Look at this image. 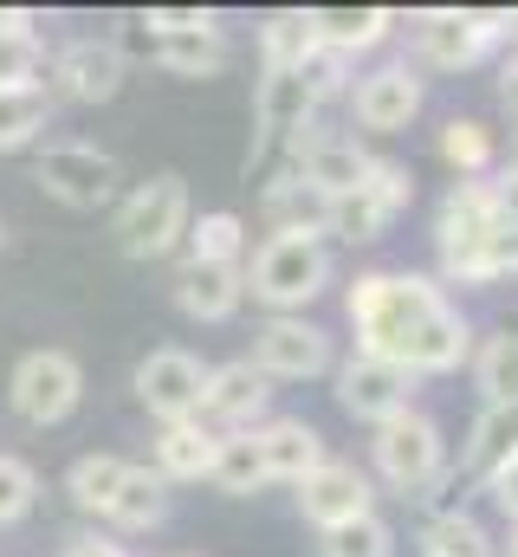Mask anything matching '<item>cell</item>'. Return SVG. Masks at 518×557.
<instances>
[{"label":"cell","mask_w":518,"mask_h":557,"mask_svg":"<svg viewBox=\"0 0 518 557\" xmlns=\"http://www.w3.org/2000/svg\"><path fill=\"white\" fill-rule=\"evenodd\" d=\"M344 311L357 324V357H383L408 376H447L473 357V324L421 273H357Z\"/></svg>","instance_id":"6da1fadb"},{"label":"cell","mask_w":518,"mask_h":557,"mask_svg":"<svg viewBox=\"0 0 518 557\" xmlns=\"http://www.w3.org/2000/svg\"><path fill=\"white\" fill-rule=\"evenodd\" d=\"M240 273L272 318H298L331 285V247L318 234H272V240H259V253Z\"/></svg>","instance_id":"7a4b0ae2"},{"label":"cell","mask_w":518,"mask_h":557,"mask_svg":"<svg viewBox=\"0 0 518 557\" xmlns=\"http://www.w3.org/2000/svg\"><path fill=\"white\" fill-rule=\"evenodd\" d=\"M188 182L182 175H149L136 182L124 201H118V247L130 260H169L182 240H188Z\"/></svg>","instance_id":"3957f363"},{"label":"cell","mask_w":518,"mask_h":557,"mask_svg":"<svg viewBox=\"0 0 518 557\" xmlns=\"http://www.w3.org/2000/svg\"><path fill=\"white\" fill-rule=\"evenodd\" d=\"M493 227H499L493 188L486 182H454V195L434 214V253H441V273L454 285H486V240H493Z\"/></svg>","instance_id":"277c9868"},{"label":"cell","mask_w":518,"mask_h":557,"mask_svg":"<svg viewBox=\"0 0 518 557\" xmlns=\"http://www.w3.org/2000/svg\"><path fill=\"white\" fill-rule=\"evenodd\" d=\"M370 460L395 493H428L441 473H447V441H441V421L421 416V409H402L377 428L370 441Z\"/></svg>","instance_id":"5b68a950"},{"label":"cell","mask_w":518,"mask_h":557,"mask_svg":"<svg viewBox=\"0 0 518 557\" xmlns=\"http://www.w3.org/2000/svg\"><path fill=\"white\" fill-rule=\"evenodd\" d=\"M33 182L65 201V208H111L118 201V182H124V162L98 143H46L39 162H33Z\"/></svg>","instance_id":"8992f818"},{"label":"cell","mask_w":518,"mask_h":557,"mask_svg":"<svg viewBox=\"0 0 518 557\" xmlns=\"http://www.w3.org/2000/svg\"><path fill=\"white\" fill-rule=\"evenodd\" d=\"M408 26H415L421 65H434V72H467L506 39V13H473V7H428Z\"/></svg>","instance_id":"52a82bcc"},{"label":"cell","mask_w":518,"mask_h":557,"mask_svg":"<svg viewBox=\"0 0 518 557\" xmlns=\"http://www.w3.org/2000/svg\"><path fill=\"white\" fill-rule=\"evenodd\" d=\"M78 396H85V370H78L72 350H26L13 363V376H7L13 416L33 421V428H59V421L78 409Z\"/></svg>","instance_id":"ba28073f"},{"label":"cell","mask_w":518,"mask_h":557,"mask_svg":"<svg viewBox=\"0 0 518 557\" xmlns=\"http://www.w3.org/2000/svg\"><path fill=\"white\" fill-rule=\"evenodd\" d=\"M408 201H415V175H408L402 162L377 156V162H370V175H363L344 201H324V234H337V240L363 247V240H377V234H383Z\"/></svg>","instance_id":"9c48e42d"},{"label":"cell","mask_w":518,"mask_h":557,"mask_svg":"<svg viewBox=\"0 0 518 557\" xmlns=\"http://www.w3.org/2000/svg\"><path fill=\"white\" fill-rule=\"evenodd\" d=\"M254 370L266 383H311V376H331L337 357H331V331H318L311 318H266L254 337Z\"/></svg>","instance_id":"30bf717a"},{"label":"cell","mask_w":518,"mask_h":557,"mask_svg":"<svg viewBox=\"0 0 518 557\" xmlns=\"http://www.w3.org/2000/svg\"><path fill=\"white\" fill-rule=\"evenodd\" d=\"M201 396H208V363L201 357L162 344V350H149L136 363V403L162 421V428L169 421H201Z\"/></svg>","instance_id":"8fae6325"},{"label":"cell","mask_w":518,"mask_h":557,"mask_svg":"<svg viewBox=\"0 0 518 557\" xmlns=\"http://www.w3.org/2000/svg\"><path fill=\"white\" fill-rule=\"evenodd\" d=\"M421 98H428V85H421V72H415L408 59H388V65L363 72V78L350 85V111H357V124L377 131V137L408 131L415 111H421Z\"/></svg>","instance_id":"7c38bea8"},{"label":"cell","mask_w":518,"mask_h":557,"mask_svg":"<svg viewBox=\"0 0 518 557\" xmlns=\"http://www.w3.org/2000/svg\"><path fill=\"white\" fill-rule=\"evenodd\" d=\"M298 512H305L318 532H337V525L377 512V486H370L363 467H350V460H324L318 473L298 480Z\"/></svg>","instance_id":"4fadbf2b"},{"label":"cell","mask_w":518,"mask_h":557,"mask_svg":"<svg viewBox=\"0 0 518 557\" xmlns=\"http://www.w3.org/2000/svg\"><path fill=\"white\" fill-rule=\"evenodd\" d=\"M124 78H130V59H124L118 39H72V46L52 52V85H59L65 98H78V104L118 98Z\"/></svg>","instance_id":"5bb4252c"},{"label":"cell","mask_w":518,"mask_h":557,"mask_svg":"<svg viewBox=\"0 0 518 557\" xmlns=\"http://www.w3.org/2000/svg\"><path fill=\"white\" fill-rule=\"evenodd\" d=\"M318 117V98L298 72H266L259 78V98H254V143H247V175L266 162L272 143H285L292 131H305Z\"/></svg>","instance_id":"9a60e30c"},{"label":"cell","mask_w":518,"mask_h":557,"mask_svg":"<svg viewBox=\"0 0 518 557\" xmlns=\"http://www.w3.org/2000/svg\"><path fill=\"white\" fill-rule=\"evenodd\" d=\"M408 389H415V376L395 370V363H383V357H350V363H337V403H344L350 421L383 428L388 416L408 409Z\"/></svg>","instance_id":"2e32d148"},{"label":"cell","mask_w":518,"mask_h":557,"mask_svg":"<svg viewBox=\"0 0 518 557\" xmlns=\"http://www.w3.org/2000/svg\"><path fill=\"white\" fill-rule=\"evenodd\" d=\"M272 403V383L254 370V357H234V363H208V396H201V416L221 421V434H240L254 428Z\"/></svg>","instance_id":"e0dca14e"},{"label":"cell","mask_w":518,"mask_h":557,"mask_svg":"<svg viewBox=\"0 0 518 557\" xmlns=\"http://www.w3.org/2000/svg\"><path fill=\"white\" fill-rule=\"evenodd\" d=\"M254 441H259V454H266V473H272V480H285V486H298L305 473H318V467L331 460V454H324V434H318L305 416L259 421Z\"/></svg>","instance_id":"ac0fdd59"},{"label":"cell","mask_w":518,"mask_h":557,"mask_svg":"<svg viewBox=\"0 0 518 557\" xmlns=\"http://www.w3.org/2000/svg\"><path fill=\"white\" fill-rule=\"evenodd\" d=\"M240 267H247V260H240ZM240 267L188 260V267L175 273V305H182L195 324H221V318H234L240 298H247V273H240Z\"/></svg>","instance_id":"d6986e66"},{"label":"cell","mask_w":518,"mask_h":557,"mask_svg":"<svg viewBox=\"0 0 518 557\" xmlns=\"http://www.w3.org/2000/svg\"><path fill=\"white\" fill-rule=\"evenodd\" d=\"M518 454V403H506V409H480V421L467 428V441H460V460L447 467L454 480H493L506 460Z\"/></svg>","instance_id":"ffe728a7"},{"label":"cell","mask_w":518,"mask_h":557,"mask_svg":"<svg viewBox=\"0 0 518 557\" xmlns=\"http://www.w3.org/2000/svg\"><path fill=\"white\" fill-rule=\"evenodd\" d=\"M311 33H318L324 52L357 59V52L383 46L395 33V7H311Z\"/></svg>","instance_id":"44dd1931"},{"label":"cell","mask_w":518,"mask_h":557,"mask_svg":"<svg viewBox=\"0 0 518 557\" xmlns=\"http://www.w3.org/2000/svg\"><path fill=\"white\" fill-rule=\"evenodd\" d=\"M149 59L169 72V78H221L234 46L221 26H201V33H149Z\"/></svg>","instance_id":"7402d4cb"},{"label":"cell","mask_w":518,"mask_h":557,"mask_svg":"<svg viewBox=\"0 0 518 557\" xmlns=\"http://www.w3.org/2000/svg\"><path fill=\"white\" fill-rule=\"evenodd\" d=\"M214 454H221V428L208 421H169L156 434V473L175 486V480H208L214 473Z\"/></svg>","instance_id":"603a6c76"},{"label":"cell","mask_w":518,"mask_h":557,"mask_svg":"<svg viewBox=\"0 0 518 557\" xmlns=\"http://www.w3.org/2000/svg\"><path fill=\"white\" fill-rule=\"evenodd\" d=\"M104 519L118 532H156L169 519V480L156 467H124V486H118V499H111Z\"/></svg>","instance_id":"cb8c5ba5"},{"label":"cell","mask_w":518,"mask_h":557,"mask_svg":"<svg viewBox=\"0 0 518 557\" xmlns=\"http://www.w3.org/2000/svg\"><path fill=\"white\" fill-rule=\"evenodd\" d=\"M259 208H266V221H272V234H324V201L285 169V175H272L266 182V195H259Z\"/></svg>","instance_id":"d4e9b609"},{"label":"cell","mask_w":518,"mask_h":557,"mask_svg":"<svg viewBox=\"0 0 518 557\" xmlns=\"http://www.w3.org/2000/svg\"><path fill=\"white\" fill-rule=\"evenodd\" d=\"M227 499H254L259 486H272V473H266V454H259L254 428H240V434H221V454H214V473H208Z\"/></svg>","instance_id":"484cf974"},{"label":"cell","mask_w":518,"mask_h":557,"mask_svg":"<svg viewBox=\"0 0 518 557\" xmlns=\"http://www.w3.org/2000/svg\"><path fill=\"white\" fill-rule=\"evenodd\" d=\"M473 383H480V396H486V409H506V403H518V331L506 324V331H493L473 357Z\"/></svg>","instance_id":"4316f807"},{"label":"cell","mask_w":518,"mask_h":557,"mask_svg":"<svg viewBox=\"0 0 518 557\" xmlns=\"http://www.w3.org/2000/svg\"><path fill=\"white\" fill-rule=\"evenodd\" d=\"M259 52H266V72H298L311 52H318V33H311V7H285L259 26Z\"/></svg>","instance_id":"83f0119b"},{"label":"cell","mask_w":518,"mask_h":557,"mask_svg":"<svg viewBox=\"0 0 518 557\" xmlns=\"http://www.w3.org/2000/svg\"><path fill=\"white\" fill-rule=\"evenodd\" d=\"M39 65H46V46L33 33V13H0V91L39 85Z\"/></svg>","instance_id":"f1b7e54d"},{"label":"cell","mask_w":518,"mask_h":557,"mask_svg":"<svg viewBox=\"0 0 518 557\" xmlns=\"http://www.w3.org/2000/svg\"><path fill=\"white\" fill-rule=\"evenodd\" d=\"M124 467H130V460H118V454H78V460H72V473H65L72 506L104 519V512H111V499H118V486H124Z\"/></svg>","instance_id":"f546056e"},{"label":"cell","mask_w":518,"mask_h":557,"mask_svg":"<svg viewBox=\"0 0 518 557\" xmlns=\"http://www.w3.org/2000/svg\"><path fill=\"white\" fill-rule=\"evenodd\" d=\"M240 253H247V221H240V214L214 208V214L188 221V260H208V267H240Z\"/></svg>","instance_id":"4dcf8cb0"},{"label":"cell","mask_w":518,"mask_h":557,"mask_svg":"<svg viewBox=\"0 0 518 557\" xmlns=\"http://www.w3.org/2000/svg\"><path fill=\"white\" fill-rule=\"evenodd\" d=\"M46 124H52V91L46 85L0 91V149H26Z\"/></svg>","instance_id":"1f68e13d"},{"label":"cell","mask_w":518,"mask_h":557,"mask_svg":"<svg viewBox=\"0 0 518 557\" xmlns=\"http://www.w3.org/2000/svg\"><path fill=\"white\" fill-rule=\"evenodd\" d=\"M493 156H499V143L486 124H473V117H454L447 131H441V162L460 175V182H480L486 169H493Z\"/></svg>","instance_id":"d6a6232c"},{"label":"cell","mask_w":518,"mask_h":557,"mask_svg":"<svg viewBox=\"0 0 518 557\" xmlns=\"http://www.w3.org/2000/svg\"><path fill=\"white\" fill-rule=\"evenodd\" d=\"M421 557H493V539L473 512H441L421 539Z\"/></svg>","instance_id":"836d02e7"},{"label":"cell","mask_w":518,"mask_h":557,"mask_svg":"<svg viewBox=\"0 0 518 557\" xmlns=\"http://www.w3.org/2000/svg\"><path fill=\"white\" fill-rule=\"evenodd\" d=\"M318 557H395V532H388L383 519L370 512V519H350V525L324 532Z\"/></svg>","instance_id":"e575fe53"},{"label":"cell","mask_w":518,"mask_h":557,"mask_svg":"<svg viewBox=\"0 0 518 557\" xmlns=\"http://www.w3.org/2000/svg\"><path fill=\"white\" fill-rule=\"evenodd\" d=\"M39 499V473L20 454H0V525H20Z\"/></svg>","instance_id":"d590c367"},{"label":"cell","mask_w":518,"mask_h":557,"mask_svg":"<svg viewBox=\"0 0 518 557\" xmlns=\"http://www.w3.org/2000/svg\"><path fill=\"white\" fill-rule=\"evenodd\" d=\"M298 78H305V85H311V98L324 104V98L350 91V59H337V52H324V46H318V52L298 65Z\"/></svg>","instance_id":"8d00e7d4"},{"label":"cell","mask_w":518,"mask_h":557,"mask_svg":"<svg viewBox=\"0 0 518 557\" xmlns=\"http://www.w3.org/2000/svg\"><path fill=\"white\" fill-rule=\"evenodd\" d=\"M143 26H149V33H201V26H221V20H214L208 7H149Z\"/></svg>","instance_id":"74e56055"},{"label":"cell","mask_w":518,"mask_h":557,"mask_svg":"<svg viewBox=\"0 0 518 557\" xmlns=\"http://www.w3.org/2000/svg\"><path fill=\"white\" fill-rule=\"evenodd\" d=\"M513 273H518V227L499 221L493 240H486V285H493V278H513Z\"/></svg>","instance_id":"f35d334b"},{"label":"cell","mask_w":518,"mask_h":557,"mask_svg":"<svg viewBox=\"0 0 518 557\" xmlns=\"http://www.w3.org/2000/svg\"><path fill=\"white\" fill-rule=\"evenodd\" d=\"M486 188H493V208H499V221H513V227H518V156H513V169H499Z\"/></svg>","instance_id":"ab89813d"},{"label":"cell","mask_w":518,"mask_h":557,"mask_svg":"<svg viewBox=\"0 0 518 557\" xmlns=\"http://www.w3.org/2000/svg\"><path fill=\"white\" fill-rule=\"evenodd\" d=\"M486 493L499 499V512H506V519L518 525V454L506 460V467H499V473H493V480H486Z\"/></svg>","instance_id":"60d3db41"},{"label":"cell","mask_w":518,"mask_h":557,"mask_svg":"<svg viewBox=\"0 0 518 557\" xmlns=\"http://www.w3.org/2000/svg\"><path fill=\"white\" fill-rule=\"evenodd\" d=\"M65 557H130V552L104 532H78V539H65Z\"/></svg>","instance_id":"b9f144b4"},{"label":"cell","mask_w":518,"mask_h":557,"mask_svg":"<svg viewBox=\"0 0 518 557\" xmlns=\"http://www.w3.org/2000/svg\"><path fill=\"white\" fill-rule=\"evenodd\" d=\"M499 111L513 117V131H518V59H506V72H499Z\"/></svg>","instance_id":"7bdbcfd3"},{"label":"cell","mask_w":518,"mask_h":557,"mask_svg":"<svg viewBox=\"0 0 518 557\" xmlns=\"http://www.w3.org/2000/svg\"><path fill=\"white\" fill-rule=\"evenodd\" d=\"M506 46H513V59H518V13H506Z\"/></svg>","instance_id":"ee69618b"},{"label":"cell","mask_w":518,"mask_h":557,"mask_svg":"<svg viewBox=\"0 0 518 557\" xmlns=\"http://www.w3.org/2000/svg\"><path fill=\"white\" fill-rule=\"evenodd\" d=\"M506 557H518V525H513V539H506Z\"/></svg>","instance_id":"f6af8a7d"},{"label":"cell","mask_w":518,"mask_h":557,"mask_svg":"<svg viewBox=\"0 0 518 557\" xmlns=\"http://www.w3.org/2000/svg\"><path fill=\"white\" fill-rule=\"evenodd\" d=\"M0 240H7V221H0Z\"/></svg>","instance_id":"bcb514c9"}]
</instances>
